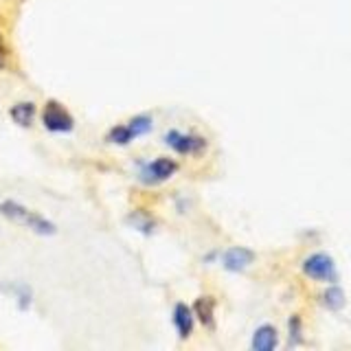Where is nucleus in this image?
I'll return each instance as SVG.
<instances>
[{"instance_id":"f257e3e1","label":"nucleus","mask_w":351,"mask_h":351,"mask_svg":"<svg viewBox=\"0 0 351 351\" xmlns=\"http://www.w3.org/2000/svg\"><path fill=\"white\" fill-rule=\"evenodd\" d=\"M0 213H3L5 217H9V219H14V222L22 224V226L36 230V233H42V235L55 233V226L49 222V219H44L36 211H29L27 206H22L18 202H11V200L3 202V204H0Z\"/></svg>"},{"instance_id":"f03ea898","label":"nucleus","mask_w":351,"mask_h":351,"mask_svg":"<svg viewBox=\"0 0 351 351\" xmlns=\"http://www.w3.org/2000/svg\"><path fill=\"white\" fill-rule=\"evenodd\" d=\"M152 130V117H134L130 119L128 123H121L117 128H112L108 132V141L114 143V145H128V143H132L136 136L145 134V132Z\"/></svg>"},{"instance_id":"7ed1b4c3","label":"nucleus","mask_w":351,"mask_h":351,"mask_svg":"<svg viewBox=\"0 0 351 351\" xmlns=\"http://www.w3.org/2000/svg\"><path fill=\"white\" fill-rule=\"evenodd\" d=\"M303 272L314 281H336L334 259L325 252H314L303 261Z\"/></svg>"},{"instance_id":"20e7f679","label":"nucleus","mask_w":351,"mask_h":351,"mask_svg":"<svg viewBox=\"0 0 351 351\" xmlns=\"http://www.w3.org/2000/svg\"><path fill=\"white\" fill-rule=\"evenodd\" d=\"M178 171V162L171 158H154L152 162H147L145 167L138 171L141 182L145 184H160L165 180H169L171 176Z\"/></svg>"},{"instance_id":"39448f33","label":"nucleus","mask_w":351,"mask_h":351,"mask_svg":"<svg viewBox=\"0 0 351 351\" xmlns=\"http://www.w3.org/2000/svg\"><path fill=\"white\" fill-rule=\"evenodd\" d=\"M165 143L180 156H186V154H200L206 147V141L202 136L195 134H186V132L180 130H169L165 134Z\"/></svg>"},{"instance_id":"423d86ee","label":"nucleus","mask_w":351,"mask_h":351,"mask_svg":"<svg viewBox=\"0 0 351 351\" xmlns=\"http://www.w3.org/2000/svg\"><path fill=\"white\" fill-rule=\"evenodd\" d=\"M42 123L51 132H71L73 130V117L66 112V108L58 101H49L44 106Z\"/></svg>"},{"instance_id":"0eeeda50","label":"nucleus","mask_w":351,"mask_h":351,"mask_svg":"<svg viewBox=\"0 0 351 351\" xmlns=\"http://www.w3.org/2000/svg\"><path fill=\"white\" fill-rule=\"evenodd\" d=\"M252 259H255V255H252L248 248H239L237 246V248H230V250L224 252L222 263H224V268L230 270V272H241V270H246L250 266Z\"/></svg>"},{"instance_id":"6e6552de","label":"nucleus","mask_w":351,"mask_h":351,"mask_svg":"<svg viewBox=\"0 0 351 351\" xmlns=\"http://www.w3.org/2000/svg\"><path fill=\"white\" fill-rule=\"evenodd\" d=\"M173 327L180 338H189L193 334V312L184 303H176L173 307Z\"/></svg>"},{"instance_id":"1a4fd4ad","label":"nucleus","mask_w":351,"mask_h":351,"mask_svg":"<svg viewBox=\"0 0 351 351\" xmlns=\"http://www.w3.org/2000/svg\"><path fill=\"white\" fill-rule=\"evenodd\" d=\"M277 329L272 325H261L252 336V349L255 351H272L277 347Z\"/></svg>"},{"instance_id":"9d476101","label":"nucleus","mask_w":351,"mask_h":351,"mask_svg":"<svg viewBox=\"0 0 351 351\" xmlns=\"http://www.w3.org/2000/svg\"><path fill=\"white\" fill-rule=\"evenodd\" d=\"M195 314L206 327H211L213 325V299H208V296H200V299L195 301Z\"/></svg>"},{"instance_id":"9b49d317","label":"nucleus","mask_w":351,"mask_h":351,"mask_svg":"<svg viewBox=\"0 0 351 351\" xmlns=\"http://www.w3.org/2000/svg\"><path fill=\"white\" fill-rule=\"evenodd\" d=\"M33 114H36L33 104H18V106H14V110H11V117H14V121L20 125H31Z\"/></svg>"},{"instance_id":"f8f14e48","label":"nucleus","mask_w":351,"mask_h":351,"mask_svg":"<svg viewBox=\"0 0 351 351\" xmlns=\"http://www.w3.org/2000/svg\"><path fill=\"white\" fill-rule=\"evenodd\" d=\"M323 301L329 310H340V307L345 305V292L340 288H329L325 294H323Z\"/></svg>"},{"instance_id":"ddd939ff","label":"nucleus","mask_w":351,"mask_h":351,"mask_svg":"<svg viewBox=\"0 0 351 351\" xmlns=\"http://www.w3.org/2000/svg\"><path fill=\"white\" fill-rule=\"evenodd\" d=\"M7 58H9V51H7L5 42H3V36H0V69H5V66H7Z\"/></svg>"}]
</instances>
